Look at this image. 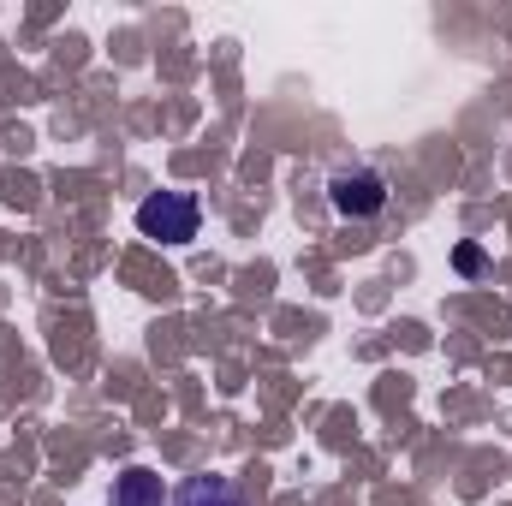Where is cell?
Here are the masks:
<instances>
[{
  "mask_svg": "<svg viewBox=\"0 0 512 506\" xmlns=\"http://www.w3.org/2000/svg\"><path fill=\"white\" fill-rule=\"evenodd\" d=\"M108 506H167V483H161V471H149V465H126V471L114 477Z\"/></svg>",
  "mask_w": 512,
  "mask_h": 506,
  "instance_id": "obj_4",
  "label": "cell"
},
{
  "mask_svg": "<svg viewBox=\"0 0 512 506\" xmlns=\"http://www.w3.org/2000/svg\"><path fill=\"white\" fill-rule=\"evenodd\" d=\"M453 262H459V274H477V268H483V251H477V245H459Z\"/></svg>",
  "mask_w": 512,
  "mask_h": 506,
  "instance_id": "obj_5",
  "label": "cell"
},
{
  "mask_svg": "<svg viewBox=\"0 0 512 506\" xmlns=\"http://www.w3.org/2000/svg\"><path fill=\"white\" fill-rule=\"evenodd\" d=\"M328 203H334V215H346V221H370V215L387 209V179L376 167H346V173L328 179Z\"/></svg>",
  "mask_w": 512,
  "mask_h": 506,
  "instance_id": "obj_2",
  "label": "cell"
},
{
  "mask_svg": "<svg viewBox=\"0 0 512 506\" xmlns=\"http://www.w3.org/2000/svg\"><path fill=\"white\" fill-rule=\"evenodd\" d=\"M167 506H251V501H245V489L233 477H215L209 471V477H185Z\"/></svg>",
  "mask_w": 512,
  "mask_h": 506,
  "instance_id": "obj_3",
  "label": "cell"
},
{
  "mask_svg": "<svg viewBox=\"0 0 512 506\" xmlns=\"http://www.w3.org/2000/svg\"><path fill=\"white\" fill-rule=\"evenodd\" d=\"M203 227V203L191 191H155L137 203V233L143 239H161V245H191Z\"/></svg>",
  "mask_w": 512,
  "mask_h": 506,
  "instance_id": "obj_1",
  "label": "cell"
}]
</instances>
